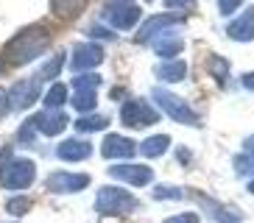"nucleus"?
Returning <instances> with one entry per match:
<instances>
[{
    "label": "nucleus",
    "instance_id": "f257e3e1",
    "mask_svg": "<svg viewBox=\"0 0 254 223\" xmlns=\"http://www.w3.org/2000/svg\"><path fill=\"white\" fill-rule=\"evenodd\" d=\"M51 48V31L45 25H25L6 42L3 53L11 64H28V61L39 59L42 53Z\"/></svg>",
    "mask_w": 254,
    "mask_h": 223
},
{
    "label": "nucleus",
    "instance_id": "f03ea898",
    "mask_svg": "<svg viewBox=\"0 0 254 223\" xmlns=\"http://www.w3.org/2000/svg\"><path fill=\"white\" fill-rule=\"evenodd\" d=\"M137 209V198L123 187H101L95 195V212L101 215H128Z\"/></svg>",
    "mask_w": 254,
    "mask_h": 223
},
{
    "label": "nucleus",
    "instance_id": "7ed1b4c3",
    "mask_svg": "<svg viewBox=\"0 0 254 223\" xmlns=\"http://www.w3.org/2000/svg\"><path fill=\"white\" fill-rule=\"evenodd\" d=\"M154 101H157L159 109H162L171 120H176V123H185V126H198V123H201V117L193 112V106L187 104L185 98L168 92V89H154Z\"/></svg>",
    "mask_w": 254,
    "mask_h": 223
},
{
    "label": "nucleus",
    "instance_id": "20e7f679",
    "mask_svg": "<svg viewBox=\"0 0 254 223\" xmlns=\"http://www.w3.org/2000/svg\"><path fill=\"white\" fill-rule=\"evenodd\" d=\"M140 17L142 11L134 0H109L104 6V20L112 25V31H131Z\"/></svg>",
    "mask_w": 254,
    "mask_h": 223
},
{
    "label": "nucleus",
    "instance_id": "39448f33",
    "mask_svg": "<svg viewBox=\"0 0 254 223\" xmlns=\"http://www.w3.org/2000/svg\"><path fill=\"white\" fill-rule=\"evenodd\" d=\"M98 87H101V75L98 73H84L73 78V106L81 114H92L98 104Z\"/></svg>",
    "mask_w": 254,
    "mask_h": 223
},
{
    "label": "nucleus",
    "instance_id": "423d86ee",
    "mask_svg": "<svg viewBox=\"0 0 254 223\" xmlns=\"http://www.w3.org/2000/svg\"><path fill=\"white\" fill-rule=\"evenodd\" d=\"M159 120V112L148 104V101H142V98H131L123 104L120 109V123L128 128H145V126H154Z\"/></svg>",
    "mask_w": 254,
    "mask_h": 223
},
{
    "label": "nucleus",
    "instance_id": "0eeeda50",
    "mask_svg": "<svg viewBox=\"0 0 254 223\" xmlns=\"http://www.w3.org/2000/svg\"><path fill=\"white\" fill-rule=\"evenodd\" d=\"M39 81L42 78H20V81H14L11 87L6 89V98H8V109L11 112H23V109H31V106L39 101Z\"/></svg>",
    "mask_w": 254,
    "mask_h": 223
},
{
    "label": "nucleus",
    "instance_id": "6e6552de",
    "mask_svg": "<svg viewBox=\"0 0 254 223\" xmlns=\"http://www.w3.org/2000/svg\"><path fill=\"white\" fill-rule=\"evenodd\" d=\"M34 178H37V165L31 159H11L6 170L0 173V184L6 190H25L34 184Z\"/></svg>",
    "mask_w": 254,
    "mask_h": 223
},
{
    "label": "nucleus",
    "instance_id": "1a4fd4ad",
    "mask_svg": "<svg viewBox=\"0 0 254 223\" xmlns=\"http://www.w3.org/2000/svg\"><path fill=\"white\" fill-rule=\"evenodd\" d=\"M185 22V14H176V11H165V14H154L148 22H142L140 31L134 34V42L137 45H145L157 37L159 31H168V28H176Z\"/></svg>",
    "mask_w": 254,
    "mask_h": 223
},
{
    "label": "nucleus",
    "instance_id": "9d476101",
    "mask_svg": "<svg viewBox=\"0 0 254 223\" xmlns=\"http://www.w3.org/2000/svg\"><path fill=\"white\" fill-rule=\"evenodd\" d=\"M101 61H104V48L101 45L78 42L73 48V61H70V67L75 70V75H84V73H92Z\"/></svg>",
    "mask_w": 254,
    "mask_h": 223
},
{
    "label": "nucleus",
    "instance_id": "9b49d317",
    "mask_svg": "<svg viewBox=\"0 0 254 223\" xmlns=\"http://www.w3.org/2000/svg\"><path fill=\"white\" fill-rule=\"evenodd\" d=\"M109 176L123 181V184H131V187H145L151 184L154 178V170L148 165H131V162H123V165H112L109 167Z\"/></svg>",
    "mask_w": 254,
    "mask_h": 223
},
{
    "label": "nucleus",
    "instance_id": "f8f14e48",
    "mask_svg": "<svg viewBox=\"0 0 254 223\" xmlns=\"http://www.w3.org/2000/svg\"><path fill=\"white\" fill-rule=\"evenodd\" d=\"M45 187L51 190V193H78V190H87L90 187V176L87 173H67V170H62V173H51L45 181Z\"/></svg>",
    "mask_w": 254,
    "mask_h": 223
},
{
    "label": "nucleus",
    "instance_id": "ddd939ff",
    "mask_svg": "<svg viewBox=\"0 0 254 223\" xmlns=\"http://www.w3.org/2000/svg\"><path fill=\"white\" fill-rule=\"evenodd\" d=\"M134 151H137L134 140H128L123 134H106L104 145H101L104 159H128V156H134Z\"/></svg>",
    "mask_w": 254,
    "mask_h": 223
},
{
    "label": "nucleus",
    "instance_id": "4468645a",
    "mask_svg": "<svg viewBox=\"0 0 254 223\" xmlns=\"http://www.w3.org/2000/svg\"><path fill=\"white\" fill-rule=\"evenodd\" d=\"M34 126H37L39 134H45V137H56V134L64 131V126H67V114L64 112H53V109H45L39 112V114H34Z\"/></svg>",
    "mask_w": 254,
    "mask_h": 223
},
{
    "label": "nucleus",
    "instance_id": "2eb2a0df",
    "mask_svg": "<svg viewBox=\"0 0 254 223\" xmlns=\"http://www.w3.org/2000/svg\"><path fill=\"white\" fill-rule=\"evenodd\" d=\"M226 34H229L235 42H252L254 39V8H246L238 20H232L226 25Z\"/></svg>",
    "mask_w": 254,
    "mask_h": 223
},
{
    "label": "nucleus",
    "instance_id": "dca6fc26",
    "mask_svg": "<svg viewBox=\"0 0 254 223\" xmlns=\"http://www.w3.org/2000/svg\"><path fill=\"white\" fill-rule=\"evenodd\" d=\"M90 154H92V145L87 140H64L56 148V156L64 159V162H84V159H90Z\"/></svg>",
    "mask_w": 254,
    "mask_h": 223
},
{
    "label": "nucleus",
    "instance_id": "f3484780",
    "mask_svg": "<svg viewBox=\"0 0 254 223\" xmlns=\"http://www.w3.org/2000/svg\"><path fill=\"white\" fill-rule=\"evenodd\" d=\"M154 73H157L159 81L176 84V81H185L187 64H185V61H179V59H168V61H162L159 67H154Z\"/></svg>",
    "mask_w": 254,
    "mask_h": 223
},
{
    "label": "nucleus",
    "instance_id": "a211bd4d",
    "mask_svg": "<svg viewBox=\"0 0 254 223\" xmlns=\"http://www.w3.org/2000/svg\"><path fill=\"white\" fill-rule=\"evenodd\" d=\"M168 148H171V137H168V134H151V137H145V140L140 142V154L145 156V159H157V156H162Z\"/></svg>",
    "mask_w": 254,
    "mask_h": 223
},
{
    "label": "nucleus",
    "instance_id": "6ab92c4d",
    "mask_svg": "<svg viewBox=\"0 0 254 223\" xmlns=\"http://www.w3.org/2000/svg\"><path fill=\"white\" fill-rule=\"evenodd\" d=\"M87 8V0H51V11L59 20H75Z\"/></svg>",
    "mask_w": 254,
    "mask_h": 223
},
{
    "label": "nucleus",
    "instance_id": "aec40b11",
    "mask_svg": "<svg viewBox=\"0 0 254 223\" xmlns=\"http://www.w3.org/2000/svg\"><path fill=\"white\" fill-rule=\"evenodd\" d=\"M106 126H109V117L106 114H81V117L75 120V131H81V134L101 131Z\"/></svg>",
    "mask_w": 254,
    "mask_h": 223
},
{
    "label": "nucleus",
    "instance_id": "412c9836",
    "mask_svg": "<svg viewBox=\"0 0 254 223\" xmlns=\"http://www.w3.org/2000/svg\"><path fill=\"white\" fill-rule=\"evenodd\" d=\"M182 48H185V42L182 39H159V45H154V51L162 56V59H173V56H179L182 53Z\"/></svg>",
    "mask_w": 254,
    "mask_h": 223
},
{
    "label": "nucleus",
    "instance_id": "4be33fe9",
    "mask_svg": "<svg viewBox=\"0 0 254 223\" xmlns=\"http://www.w3.org/2000/svg\"><path fill=\"white\" fill-rule=\"evenodd\" d=\"M64 101H67V87L56 81V84H53V87L45 92V106H48V109H59Z\"/></svg>",
    "mask_w": 254,
    "mask_h": 223
},
{
    "label": "nucleus",
    "instance_id": "5701e85b",
    "mask_svg": "<svg viewBox=\"0 0 254 223\" xmlns=\"http://www.w3.org/2000/svg\"><path fill=\"white\" fill-rule=\"evenodd\" d=\"M31 198H25V195H14V198H8V204H6V212L8 215H14V218H20V215H25V212H31Z\"/></svg>",
    "mask_w": 254,
    "mask_h": 223
},
{
    "label": "nucleus",
    "instance_id": "b1692460",
    "mask_svg": "<svg viewBox=\"0 0 254 223\" xmlns=\"http://www.w3.org/2000/svg\"><path fill=\"white\" fill-rule=\"evenodd\" d=\"M209 73L218 78V84H226V75H229V61L221 59V56H209Z\"/></svg>",
    "mask_w": 254,
    "mask_h": 223
},
{
    "label": "nucleus",
    "instance_id": "393cba45",
    "mask_svg": "<svg viewBox=\"0 0 254 223\" xmlns=\"http://www.w3.org/2000/svg\"><path fill=\"white\" fill-rule=\"evenodd\" d=\"M235 170H238L240 176H254V154L235 156Z\"/></svg>",
    "mask_w": 254,
    "mask_h": 223
},
{
    "label": "nucleus",
    "instance_id": "a878e982",
    "mask_svg": "<svg viewBox=\"0 0 254 223\" xmlns=\"http://www.w3.org/2000/svg\"><path fill=\"white\" fill-rule=\"evenodd\" d=\"M62 64H64V53H56V56H53V59L42 67L39 78H56V75H59V70H62Z\"/></svg>",
    "mask_w": 254,
    "mask_h": 223
},
{
    "label": "nucleus",
    "instance_id": "bb28decb",
    "mask_svg": "<svg viewBox=\"0 0 254 223\" xmlns=\"http://www.w3.org/2000/svg\"><path fill=\"white\" fill-rule=\"evenodd\" d=\"M34 131H37V126H34V117H28L23 126H20V131H17V134H20V137H17V142H20V145H31V142H34V137H37Z\"/></svg>",
    "mask_w": 254,
    "mask_h": 223
},
{
    "label": "nucleus",
    "instance_id": "cd10ccee",
    "mask_svg": "<svg viewBox=\"0 0 254 223\" xmlns=\"http://www.w3.org/2000/svg\"><path fill=\"white\" fill-rule=\"evenodd\" d=\"M182 195H185V190H179V187H157V190H154V198L157 201H165V198L179 201Z\"/></svg>",
    "mask_w": 254,
    "mask_h": 223
},
{
    "label": "nucleus",
    "instance_id": "c85d7f7f",
    "mask_svg": "<svg viewBox=\"0 0 254 223\" xmlns=\"http://www.w3.org/2000/svg\"><path fill=\"white\" fill-rule=\"evenodd\" d=\"M165 223H201V218L195 215V212H182V215H173V218H168Z\"/></svg>",
    "mask_w": 254,
    "mask_h": 223
},
{
    "label": "nucleus",
    "instance_id": "c756f323",
    "mask_svg": "<svg viewBox=\"0 0 254 223\" xmlns=\"http://www.w3.org/2000/svg\"><path fill=\"white\" fill-rule=\"evenodd\" d=\"M240 3H243V0H218V11H221V14H232V11L240 8Z\"/></svg>",
    "mask_w": 254,
    "mask_h": 223
},
{
    "label": "nucleus",
    "instance_id": "7c9ffc66",
    "mask_svg": "<svg viewBox=\"0 0 254 223\" xmlns=\"http://www.w3.org/2000/svg\"><path fill=\"white\" fill-rule=\"evenodd\" d=\"M90 37H98V39H115L118 34L109 28H104V25H90Z\"/></svg>",
    "mask_w": 254,
    "mask_h": 223
},
{
    "label": "nucleus",
    "instance_id": "2f4dec72",
    "mask_svg": "<svg viewBox=\"0 0 254 223\" xmlns=\"http://www.w3.org/2000/svg\"><path fill=\"white\" fill-rule=\"evenodd\" d=\"M165 6H168V8H182V11H187V8H195V0H165Z\"/></svg>",
    "mask_w": 254,
    "mask_h": 223
},
{
    "label": "nucleus",
    "instance_id": "473e14b6",
    "mask_svg": "<svg viewBox=\"0 0 254 223\" xmlns=\"http://www.w3.org/2000/svg\"><path fill=\"white\" fill-rule=\"evenodd\" d=\"M240 81H243V87H246V89H252V92H254V70H252V73H246Z\"/></svg>",
    "mask_w": 254,
    "mask_h": 223
},
{
    "label": "nucleus",
    "instance_id": "72a5a7b5",
    "mask_svg": "<svg viewBox=\"0 0 254 223\" xmlns=\"http://www.w3.org/2000/svg\"><path fill=\"white\" fill-rule=\"evenodd\" d=\"M8 112V98H6V89H0V114Z\"/></svg>",
    "mask_w": 254,
    "mask_h": 223
},
{
    "label": "nucleus",
    "instance_id": "f704fd0d",
    "mask_svg": "<svg viewBox=\"0 0 254 223\" xmlns=\"http://www.w3.org/2000/svg\"><path fill=\"white\" fill-rule=\"evenodd\" d=\"M243 148H246L249 154H254V134H252V137H246V140H243Z\"/></svg>",
    "mask_w": 254,
    "mask_h": 223
},
{
    "label": "nucleus",
    "instance_id": "c9c22d12",
    "mask_svg": "<svg viewBox=\"0 0 254 223\" xmlns=\"http://www.w3.org/2000/svg\"><path fill=\"white\" fill-rule=\"evenodd\" d=\"M179 159H182V162H190V154H187V148H179Z\"/></svg>",
    "mask_w": 254,
    "mask_h": 223
},
{
    "label": "nucleus",
    "instance_id": "e433bc0d",
    "mask_svg": "<svg viewBox=\"0 0 254 223\" xmlns=\"http://www.w3.org/2000/svg\"><path fill=\"white\" fill-rule=\"evenodd\" d=\"M246 187H249V193H252V195H254V178H252V181H249V184H246Z\"/></svg>",
    "mask_w": 254,
    "mask_h": 223
},
{
    "label": "nucleus",
    "instance_id": "4c0bfd02",
    "mask_svg": "<svg viewBox=\"0 0 254 223\" xmlns=\"http://www.w3.org/2000/svg\"><path fill=\"white\" fill-rule=\"evenodd\" d=\"M0 73H3V61H0Z\"/></svg>",
    "mask_w": 254,
    "mask_h": 223
}]
</instances>
